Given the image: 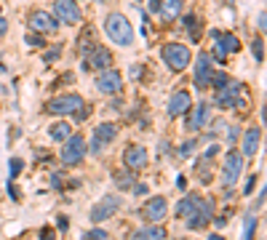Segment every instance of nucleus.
Returning <instances> with one entry per match:
<instances>
[{"instance_id":"nucleus-30","label":"nucleus","mask_w":267,"mask_h":240,"mask_svg":"<svg viewBox=\"0 0 267 240\" xmlns=\"http://www.w3.org/2000/svg\"><path fill=\"white\" fill-rule=\"evenodd\" d=\"M86 240H107V230H102V227H96V230H88L86 235H83Z\"/></svg>"},{"instance_id":"nucleus-9","label":"nucleus","mask_w":267,"mask_h":240,"mask_svg":"<svg viewBox=\"0 0 267 240\" xmlns=\"http://www.w3.org/2000/svg\"><path fill=\"white\" fill-rule=\"evenodd\" d=\"M214 35V43H217V48H214V59L217 61H225L227 54H235L238 48H241V40L235 35H230V32H211Z\"/></svg>"},{"instance_id":"nucleus-23","label":"nucleus","mask_w":267,"mask_h":240,"mask_svg":"<svg viewBox=\"0 0 267 240\" xmlns=\"http://www.w3.org/2000/svg\"><path fill=\"white\" fill-rule=\"evenodd\" d=\"M115 184H118V190H131V187L136 184V179H134V171H115Z\"/></svg>"},{"instance_id":"nucleus-18","label":"nucleus","mask_w":267,"mask_h":240,"mask_svg":"<svg viewBox=\"0 0 267 240\" xmlns=\"http://www.w3.org/2000/svg\"><path fill=\"white\" fill-rule=\"evenodd\" d=\"M190 104H192V96L187 94V91H177V94L168 99V115L171 118H179V115H185L187 110H190Z\"/></svg>"},{"instance_id":"nucleus-22","label":"nucleus","mask_w":267,"mask_h":240,"mask_svg":"<svg viewBox=\"0 0 267 240\" xmlns=\"http://www.w3.org/2000/svg\"><path fill=\"white\" fill-rule=\"evenodd\" d=\"M134 240H166V230L163 227H142Z\"/></svg>"},{"instance_id":"nucleus-3","label":"nucleus","mask_w":267,"mask_h":240,"mask_svg":"<svg viewBox=\"0 0 267 240\" xmlns=\"http://www.w3.org/2000/svg\"><path fill=\"white\" fill-rule=\"evenodd\" d=\"M83 104H86L83 96L67 94V96H56V99H51L48 104H45V110H48L51 115H72V112H78Z\"/></svg>"},{"instance_id":"nucleus-10","label":"nucleus","mask_w":267,"mask_h":240,"mask_svg":"<svg viewBox=\"0 0 267 240\" xmlns=\"http://www.w3.org/2000/svg\"><path fill=\"white\" fill-rule=\"evenodd\" d=\"M241 83H235V80H227L225 85H219L217 88V107H222V110H232V107L238 104V94H241Z\"/></svg>"},{"instance_id":"nucleus-20","label":"nucleus","mask_w":267,"mask_h":240,"mask_svg":"<svg viewBox=\"0 0 267 240\" xmlns=\"http://www.w3.org/2000/svg\"><path fill=\"white\" fill-rule=\"evenodd\" d=\"M115 136H118L115 123H102V125H96V131H94V141H99L102 147L110 144V141H115Z\"/></svg>"},{"instance_id":"nucleus-6","label":"nucleus","mask_w":267,"mask_h":240,"mask_svg":"<svg viewBox=\"0 0 267 240\" xmlns=\"http://www.w3.org/2000/svg\"><path fill=\"white\" fill-rule=\"evenodd\" d=\"M118 208H121V198L118 195H104L94 208H91V221H94V224H102V221H107L110 216H115Z\"/></svg>"},{"instance_id":"nucleus-21","label":"nucleus","mask_w":267,"mask_h":240,"mask_svg":"<svg viewBox=\"0 0 267 240\" xmlns=\"http://www.w3.org/2000/svg\"><path fill=\"white\" fill-rule=\"evenodd\" d=\"M182 5H185V0H161V11H163V19H177L182 14Z\"/></svg>"},{"instance_id":"nucleus-33","label":"nucleus","mask_w":267,"mask_h":240,"mask_svg":"<svg viewBox=\"0 0 267 240\" xmlns=\"http://www.w3.org/2000/svg\"><path fill=\"white\" fill-rule=\"evenodd\" d=\"M254 187H257V174H254V176H248L246 187H243V195H251V192H254Z\"/></svg>"},{"instance_id":"nucleus-44","label":"nucleus","mask_w":267,"mask_h":240,"mask_svg":"<svg viewBox=\"0 0 267 240\" xmlns=\"http://www.w3.org/2000/svg\"><path fill=\"white\" fill-rule=\"evenodd\" d=\"M5 30H8V21H5V19H0V35H3Z\"/></svg>"},{"instance_id":"nucleus-4","label":"nucleus","mask_w":267,"mask_h":240,"mask_svg":"<svg viewBox=\"0 0 267 240\" xmlns=\"http://www.w3.org/2000/svg\"><path fill=\"white\" fill-rule=\"evenodd\" d=\"M88 152V144H86V136H70L64 141V150H62V163L64 165H78Z\"/></svg>"},{"instance_id":"nucleus-5","label":"nucleus","mask_w":267,"mask_h":240,"mask_svg":"<svg viewBox=\"0 0 267 240\" xmlns=\"http://www.w3.org/2000/svg\"><path fill=\"white\" fill-rule=\"evenodd\" d=\"M211 216H214V203L201 198V203H198L185 219H187V227H190V230H203V227L211 221Z\"/></svg>"},{"instance_id":"nucleus-2","label":"nucleus","mask_w":267,"mask_h":240,"mask_svg":"<svg viewBox=\"0 0 267 240\" xmlns=\"http://www.w3.org/2000/svg\"><path fill=\"white\" fill-rule=\"evenodd\" d=\"M161 56H163V61L168 64V70H171V72H182L187 64H190V59H192L190 48L182 45V43H166L161 48Z\"/></svg>"},{"instance_id":"nucleus-37","label":"nucleus","mask_w":267,"mask_h":240,"mask_svg":"<svg viewBox=\"0 0 267 240\" xmlns=\"http://www.w3.org/2000/svg\"><path fill=\"white\" fill-rule=\"evenodd\" d=\"M56 224H59V230H67V227H70V219H67V216H59Z\"/></svg>"},{"instance_id":"nucleus-36","label":"nucleus","mask_w":267,"mask_h":240,"mask_svg":"<svg viewBox=\"0 0 267 240\" xmlns=\"http://www.w3.org/2000/svg\"><path fill=\"white\" fill-rule=\"evenodd\" d=\"M227 139H230V144H235V139H238V125H230V131H227Z\"/></svg>"},{"instance_id":"nucleus-13","label":"nucleus","mask_w":267,"mask_h":240,"mask_svg":"<svg viewBox=\"0 0 267 240\" xmlns=\"http://www.w3.org/2000/svg\"><path fill=\"white\" fill-rule=\"evenodd\" d=\"M142 214H144L147 221H161V219H166V214H168V200L163 198V195L150 198V200L144 203V208H142Z\"/></svg>"},{"instance_id":"nucleus-12","label":"nucleus","mask_w":267,"mask_h":240,"mask_svg":"<svg viewBox=\"0 0 267 240\" xmlns=\"http://www.w3.org/2000/svg\"><path fill=\"white\" fill-rule=\"evenodd\" d=\"M96 88H99L102 94H118V91L123 88V75L115 70H102L99 78H96Z\"/></svg>"},{"instance_id":"nucleus-1","label":"nucleus","mask_w":267,"mask_h":240,"mask_svg":"<svg viewBox=\"0 0 267 240\" xmlns=\"http://www.w3.org/2000/svg\"><path fill=\"white\" fill-rule=\"evenodd\" d=\"M104 32L115 45H131V40H134V27L123 14H110L107 16L104 19Z\"/></svg>"},{"instance_id":"nucleus-16","label":"nucleus","mask_w":267,"mask_h":240,"mask_svg":"<svg viewBox=\"0 0 267 240\" xmlns=\"http://www.w3.org/2000/svg\"><path fill=\"white\" fill-rule=\"evenodd\" d=\"M147 150L142 144H134V147H128L126 152H123V163H126V168L128 171H142L147 165Z\"/></svg>"},{"instance_id":"nucleus-25","label":"nucleus","mask_w":267,"mask_h":240,"mask_svg":"<svg viewBox=\"0 0 267 240\" xmlns=\"http://www.w3.org/2000/svg\"><path fill=\"white\" fill-rule=\"evenodd\" d=\"M198 203H201V198H198V195H187V198H182V200H179V205H177V216H187Z\"/></svg>"},{"instance_id":"nucleus-26","label":"nucleus","mask_w":267,"mask_h":240,"mask_svg":"<svg viewBox=\"0 0 267 240\" xmlns=\"http://www.w3.org/2000/svg\"><path fill=\"white\" fill-rule=\"evenodd\" d=\"M254 230H257V214H246V221H243V238L241 240H251Z\"/></svg>"},{"instance_id":"nucleus-24","label":"nucleus","mask_w":267,"mask_h":240,"mask_svg":"<svg viewBox=\"0 0 267 240\" xmlns=\"http://www.w3.org/2000/svg\"><path fill=\"white\" fill-rule=\"evenodd\" d=\"M48 134H51V139H54V141H67V139L72 136V131H70V125L62 120V123H54V125H51Z\"/></svg>"},{"instance_id":"nucleus-40","label":"nucleus","mask_w":267,"mask_h":240,"mask_svg":"<svg viewBox=\"0 0 267 240\" xmlns=\"http://www.w3.org/2000/svg\"><path fill=\"white\" fill-rule=\"evenodd\" d=\"M257 21H259V30L265 32V27H267V19H265V11H262V14H259V19H257Z\"/></svg>"},{"instance_id":"nucleus-11","label":"nucleus","mask_w":267,"mask_h":240,"mask_svg":"<svg viewBox=\"0 0 267 240\" xmlns=\"http://www.w3.org/2000/svg\"><path fill=\"white\" fill-rule=\"evenodd\" d=\"M30 27H32L35 32L56 35V30H59V21L54 19V14H45V11H32V14H30Z\"/></svg>"},{"instance_id":"nucleus-42","label":"nucleus","mask_w":267,"mask_h":240,"mask_svg":"<svg viewBox=\"0 0 267 240\" xmlns=\"http://www.w3.org/2000/svg\"><path fill=\"white\" fill-rule=\"evenodd\" d=\"M177 187H179V190H187V179H185V176H179V179H177Z\"/></svg>"},{"instance_id":"nucleus-38","label":"nucleus","mask_w":267,"mask_h":240,"mask_svg":"<svg viewBox=\"0 0 267 240\" xmlns=\"http://www.w3.org/2000/svg\"><path fill=\"white\" fill-rule=\"evenodd\" d=\"M51 184H54L56 190H59V187H64V184H62V174H54V176H51Z\"/></svg>"},{"instance_id":"nucleus-35","label":"nucleus","mask_w":267,"mask_h":240,"mask_svg":"<svg viewBox=\"0 0 267 240\" xmlns=\"http://www.w3.org/2000/svg\"><path fill=\"white\" fill-rule=\"evenodd\" d=\"M27 45H43V38L41 35H27Z\"/></svg>"},{"instance_id":"nucleus-8","label":"nucleus","mask_w":267,"mask_h":240,"mask_svg":"<svg viewBox=\"0 0 267 240\" xmlns=\"http://www.w3.org/2000/svg\"><path fill=\"white\" fill-rule=\"evenodd\" d=\"M54 19L64 21V24H78L83 19V14L75 0H54Z\"/></svg>"},{"instance_id":"nucleus-28","label":"nucleus","mask_w":267,"mask_h":240,"mask_svg":"<svg viewBox=\"0 0 267 240\" xmlns=\"http://www.w3.org/2000/svg\"><path fill=\"white\" fill-rule=\"evenodd\" d=\"M185 24H187V30H190V38L192 40H201V21H198L195 16H187Z\"/></svg>"},{"instance_id":"nucleus-14","label":"nucleus","mask_w":267,"mask_h":240,"mask_svg":"<svg viewBox=\"0 0 267 240\" xmlns=\"http://www.w3.org/2000/svg\"><path fill=\"white\" fill-rule=\"evenodd\" d=\"M211 75H214V64H211V56L201 54L195 59V85L198 88H206L211 85Z\"/></svg>"},{"instance_id":"nucleus-7","label":"nucleus","mask_w":267,"mask_h":240,"mask_svg":"<svg viewBox=\"0 0 267 240\" xmlns=\"http://www.w3.org/2000/svg\"><path fill=\"white\" fill-rule=\"evenodd\" d=\"M241 171H243V155H238L235 150L227 152V158H225V163H222V187L230 190V187L238 181Z\"/></svg>"},{"instance_id":"nucleus-15","label":"nucleus","mask_w":267,"mask_h":240,"mask_svg":"<svg viewBox=\"0 0 267 240\" xmlns=\"http://www.w3.org/2000/svg\"><path fill=\"white\" fill-rule=\"evenodd\" d=\"M208 120H211V107L206 104V101H201V104H195V110L190 112V118H187V131H203L208 125Z\"/></svg>"},{"instance_id":"nucleus-32","label":"nucleus","mask_w":267,"mask_h":240,"mask_svg":"<svg viewBox=\"0 0 267 240\" xmlns=\"http://www.w3.org/2000/svg\"><path fill=\"white\" fill-rule=\"evenodd\" d=\"M59 54H62V45H54L51 51H45L43 61H45V64H51V61H56V59H59Z\"/></svg>"},{"instance_id":"nucleus-31","label":"nucleus","mask_w":267,"mask_h":240,"mask_svg":"<svg viewBox=\"0 0 267 240\" xmlns=\"http://www.w3.org/2000/svg\"><path fill=\"white\" fill-rule=\"evenodd\" d=\"M195 147H198V141L195 139H190V141H185V144L179 147V155L182 158H187V155H192V152H195Z\"/></svg>"},{"instance_id":"nucleus-43","label":"nucleus","mask_w":267,"mask_h":240,"mask_svg":"<svg viewBox=\"0 0 267 240\" xmlns=\"http://www.w3.org/2000/svg\"><path fill=\"white\" fill-rule=\"evenodd\" d=\"M150 11H161V0H150Z\"/></svg>"},{"instance_id":"nucleus-27","label":"nucleus","mask_w":267,"mask_h":240,"mask_svg":"<svg viewBox=\"0 0 267 240\" xmlns=\"http://www.w3.org/2000/svg\"><path fill=\"white\" fill-rule=\"evenodd\" d=\"M21 168H24V160H21V158H11L8 160V179L14 181L16 176L21 174Z\"/></svg>"},{"instance_id":"nucleus-45","label":"nucleus","mask_w":267,"mask_h":240,"mask_svg":"<svg viewBox=\"0 0 267 240\" xmlns=\"http://www.w3.org/2000/svg\"><path fill=\"white\" fill-rule=\"evenodd\" d=\"M208 240H225L222 235H208Z\"/></svg>"},{"instance_id":"nucleus-19","label":"nucleus","mask_w":267,"mask_h":240,"mask_svg":"<svg viewBox=\"0 0 267 240\" xmlns=\"http://www.w3.org/2000/svg\"><path fill=\"white\" fill-rule=\"evenodd\" d=\"M259 144H262V131L254 125V128H248L246 134H243V155L254 158L259 152Z\"/></svg>"},{"instance_id":"nucleus-39","label":"nucleus","mask_w":267,"mask_h":240,"mask_svg":"<svg viewBox=\"0 0 267 240\" xmlns=\"http://www.w3.org/2000/svg\"><path fill=\"white\" fill-rule=\"evenodd\" d=\"M41 240H54V232H51V230H41Z\"/></svg>"},{"instance_id":"nucleus-17","label":"nucleus","mask_w":267,"mask_h":240,"mask_svg":"<svg viewBox=\"0 0 267 240\" xmlns=\"http://www.w3.org/2000/svg\"><path fill=\"white\" fill-rule=\"evenodd\" d=\"M112 61V54L107 48L94 45V51L88 54V59H83V70H107Z\"/></svg>"},{"instance_id":"nucleus-41","label":"nucleus","mask_w":267,"mask_h":240,"mask_svg":"<svg viewBox=\"0 0 267 240\" xmlns=\"http://www.w3.org/2000/svg\"><path fill=\"white\" fill-rule=\"evenodd\" d=\"M134 192H136V195H144L147 187H144V184H134Z\"/></svg>"},{"instance_id":"nucleus-34","label":"nucleus","mask_w":267,"mask_h":240,"mask_svg":"<svg viewBox=\"0 0 267 240\" xmlns=\"http://www.w3.org/2000/svg\"><path fill=\"white\" fill-rule=\"evenodd\" d=\"M217 152H219V144H211L206 152H203V160H211V158H217Z\"/></svg>"},{"instance_id":"nucleus-29","label":"nucleus","mask_w":267,"mask_h":240,"mask_svg":"<svg viewBox=\"0 0 267 240\" xmlns=\"http://www.w3.org/2000/svg\"><path fill=\"white\" fill-rule=\"evenodd\" d=\"M251 54H254V59H257V61H262V59H265V43H262V38H254V43H251Z\"/></svg>"}]
</instances>
